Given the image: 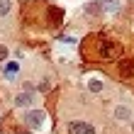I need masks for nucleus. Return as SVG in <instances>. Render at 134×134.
<instances>
[{
	"instance_id": "20e7f679",
	"label": "nucleus",
	"mask_w": 134,
	"mask_h": 134,
	"mask_svg": "<svg viewBox=\"0 0 134 134\" xmlns=\"http://www.w3.org/2000/svg\"><path fill=\"white\" fill-rule=\"evenodd\" d=\"M32 102H34V90L29 88V83H27L20 95H15V105L17 107H27V105H32Z\"/></svg>"
},
{
	"instance_id": "7ed1b4c3",
	"label": "nucleus",
	"mask_w": 134,
	"mask_h": 134,
	"mask_svg": "<svg viewBox=\"0 0 134 134\" xmlns=\"http://www.w3.org/2000/svg\"><path fill=\"white\" fill-rule=\"evenodd\" d=\"M112 117H115L117 122H132L134 110H132V105H127V102H120V105H115V110H112Z\"/></svg>"
},
{
	"instance_id": "39448f33",
	"label": "nucleus",
	"mask_w": 134,
	"mask_h": 134,
	"mask_svg": "<svg viewBox=\"0 0 134 134\" xmlns=\"http://www.w3.org/2000/svg\"><path fill=\"white\" fill-rule=\"evenodd\" d=\"M25 122H27L32 129L42 127V122H44V112H42V110H29V112L25 115Z\"/></svg>"
},
{
	"instance_id": "f03ea898",
	"label": "nucleus",
	"mask_w": 134,
	"mask_h": 134,
	"mask_svg": "<svg viewBox=\"0 0 134 134\" xmlns=\"http://www.w3.org/2000/svg\"><path fill=\"white\" fill-rule=\"evenodd\" d=\"M64 129H66V134H95V124L76 117V120H68L64 124Z\"/></svg>"
},
{
	"instance_id": "423d86ee",
	"label": "nucleus",
	"mask_w": 134,
	"mask_h": 134,
	"mask_svg": "<svg viewBox=\"0 0 134 134\" xmlns=\"http://www.w3.org/2000/svg\"><path fill=\"white\" fill-rule=\"evenodd\" d=\"M117 71H120L122 78H134V59H120Z\"/></svg>"
},
{
	"instance_id": "ddd939ff",
	"label": "nucleus",
	"mask_w": 134,
	"mask_h": 134,
	"mask_svg": "<svg viewBox=\"0 0 134 134\" xmlns=\"http://www.w3.org/2000/svg\"><path fill=\"white\" fill-rule=\"evenodd\" d=\"M132 129H134V122H132Z\"/></svg>"
},
{
	"instance_id": "0eeeda50",
	"label": "nucleus",
	"mask_w": 134,
	"mask_h": 134,
	"mask_svg": "<svg viewBox=\"0 0 134 134\" xmlns=\"http://www.w3.org/2000/svg\"><path fill=\"white\" fill-rule=\"evenodd\" d=\"M61 17H64V15H61V10L59 7H46V27H59V22H61Z\"/></svg>"
},
{
	"instance_id": "9d476101",
	"label": "nucleus",
	"mask_w": 134,
	"mask_h": 134,
	"mask_svg": "<svg viewBox=\"0 0 134 134\" xmlns=\"http://www.w3.org/2000/svg\"><path fill=\"white\" fill-rule=\"evenodd\" d=\"M85 15H100V5H98V3L85 5Z\"/></svg>"
},
{
	"instance_id": "6e6552de",
	"label": "nucleus",
	"mask_w": 134,
	"mask_h": 134,
	"mask_svg": "<svg viewBox=\"0 0 134 134\" xmlns=\"http://www.w3.org/2000/svg\"><path fill=\"white\" fill-rule=\"evenodd\" d=\"M12 12V0H0V20H5Z\"/></svg>"
},
{
	"instance_id": "f257e3e1",
	"label": "nucleus",
	"mask_w": 134,
	"mask_h": 134,
	"mask_svg": "<svg viewBox=\"0 0 134 134\" xmlns=\"http://www.w3.org/2000/svg\"><path fill=\"white\" fill-rule=\"evenodd\" d=\"M83 54L85 59H93V61H115L122 56V44L105 37H93L90 42H85Z\"/></svg>"
},
{
	"instance_id": "f8f14e48",
	"label": "nucleus",
	"mask_w": 134,
	"mask_h": 134,
	"mask_svg": "<svg viewBox=\"0 0 134 134\" xmlns=\"http://www.w3.org/2000/svg\"><path fill=\"white\" fill-rule=\"evenodd\" d=\"M7 54H10V51H7V46H5V44H0V61H5V59H7Z\"/></svg>"
},
{
	"instance_id": "1a4fd4ad",
	"label": "nucleus",
	"mask_w": 134,
	"mask_h": 134,
	"mask_svg": "<svg viewBox=\"0 0 134 134\" xmlns=\"http://www.w3.org/2000/svg\"><path fill=\"white\" fill-rule=\"evenodd\" d=\"M88 90H90V93H100V90H102V81L90 78V81H88Z\"/></svg>"
},
{
	"instance_id": "9b49d317",
	"label": "nucleus",
	"mask_w": 134,
	"mask_h": 134,
	"mask_svg": "<svg viewBox=\"0 0 134 134\" xmlns=\"http://www.w3.org/2000/svg\"><path fill=\"white\" fill-rule=\"evenodd\" d=\"M15 73H17V64H10V66L5 68V76H7V78H12Z\"/></svg>"
}]
</instances>
